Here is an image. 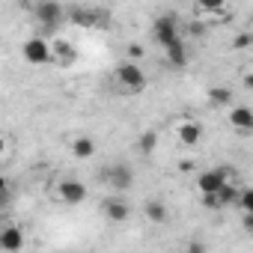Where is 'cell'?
Masks as SVG:
<instances>
[{
	"label": "cell",
	"mask_w": 253,
	"mask_h": 253,
	"mask_svg": "<svg viewBox=\"0 0 253 253\" xmlns=\"http://www.w3.org/2000/svg\"><path fill=\"white\" fill-rule=\"evenodd\" d=\"M33 15H36V21L45 24V27H60V24L66 21V6L54 3V0H42V3L33 6Z\"/></svg>",
	"instance_id": "obj_6"
},
{
	"label": "cell",
	"mask_w": 253,
	"mask_h": 253,
	"mask_svg": "<svg viewBox=\"0 0 253 253\" xmlns=\"http://www.w3.org/2000/svg\"><path fill=\"white\" fill-rule=\"evenodd\" d=\"M188 33H191V36H203V33H206V24H203V21H191V24H188Z\"/></svg>",
	"instance_id": "obj_22"
},
{
	"label": "cell",
	"mask_w": 253,
	"mask_h": 253,
	"mask_svg": "<svg viewBox=\"0 0 253 253\" xmlns=\"http://www.w3.org/2000/svg\"><path fill=\"white\" fill-rule=\"evenodd\" d=\"M194 167H197V164H194V161H179V170H182V173H191V170H194Z\"/></svg>",
	"instance_id": "obj_26"
},
{
	"label": "cell",
	"mask_w": 253,
	"mask_h": 253,
	"mask_svg": "<svg viewBox=\"0 0 253 253\" xmlns=\"http://www.w3.org/2000/svg\"><path fill=\"white\" fill-rule=\"evenodd\" d=\"M21 247H24V232H21V226L9 223V226L0 229V250H6V253H18Z\"/></svg>",
	"instance_id": "obj_9"
},
{
	"label": "cell",
	"mask_w": 253,
	"mask_h": 253,
	"mask_svg": "<svg viewBox=\"0 0 253 253\" xmlns=\"http://www.w3.org/2000/svg\"><path fill=\"white\" fill-rule=\"evenodd\" d=\"M152 39L161 45V48H170L173 42H179V21L176 15H158L155 24H152Z\"/></svg>",
	"instance_id": "obj_3"
},
{
	"label": "cell",
	"mask_w": 253,
	"mask_h": 253,
	"mask_svg": "<svg viewBox=\"0 0 253 253\" xmlns=\"http://www.w3.org/2000/svg\"><path fill=\"white\" fill-rule=\"evenodd\" d=\"M101 211H104V217H107V220H113V223L128 220V214H131L128 203H125V200H119V197H110V200H104V203H101Z\"/></svg>",
	"instance_id": "obj_10"
},
{
	"label": "cell",
	"mask_w": 253,
	"mask_h": 253,
	"mask_svg": "<svg viewBox=\"0 0 253 253\" xmlns=\"http://www.w3.org/2000/svg\"><path fill=\"white\" fill-rule=\"evenodd\" d=\"M232 167L229 164H220V167H214V170H206V173H200V179H197V188H200V197H214L226 182H232Z\"/></svg>",
	"instance_id": "obj_2"
},
{
	"label": "cell",
	"mask_w": 253,
	"mask_h": 253,
	"mask_svg": "<svg viewBox=\"0 0 253 253\" xmlns=\"http://www.w3.org/2000/svg\"><path fill=\"white\" fill-rule=\"evenodd\" d=\"M57 197H60L66 206H78V203L86 200V185L78 182V179H63V182L57 185Z\"/></svg>",
	"instance_id": "obj_7"
},
{
	"label": "cell",
	"mask_w": 253,
	"mask_h": 253,
	"mask_svg": "<svg viewBox=\"0 0 253 253\" xmlns=\"http://www.w3.org/2000/svg\"><path fill=\"white\" fill-rule=\"evenodd\" d=\"M3 152H6V140L0 137V158H3Z\"/></svg>",
	"instance_id": "obj_27"
},
{
	"label": "cell",
	"mask_w": 253,
	"mask_h": 253,
	"mask_svg": "<svg viewBox=\"0 0 253 253\" xmlns=\"http://www.w3.org/2000/svg\"><path fill=\"white\" fill-rule=\"evenodd\" d=\"M209 104H211V107H229V104H232L229 86H211V89H209Z\"/></svg>",
	"instance_id": "obj_17"
},
{
	"label": "cell",
	"mask_w": 253,
	"mask_h": 253,
	"mask_svg": "<svg viewBox=\"0 0 253 253\" xmlns=\"http://www.w3.org/2000/svg\"><path fill=\"white\" fill-rule=\"evenodd\" d=\"M185 253H206V244H203V241H191Z\"/></svg>",
	"instance_id": "obj_24"
},
{
	"label": "cell",
	"mask_w": 253,
	"mask_h": 253,
	"mask_svg": "<svg viewBox=\"0 0 253 253\" xmlns=\"http://www.w3.org/2000/svg\"><path fill=\"white\" fill-rule=\"evenodd\" d=\"M72 155L81 158V161L92 158V155H95V140H92V137H78V140L72 143Z\"/></svg>",
	"instance_id": "obj_16"
},
{
	"label": "cell",
	"mask_w": 253,
	"mask_h": 253,
	"mask_svg": "<svg viewBox=\"0 0 253 253\" xmlns=\"http://www.w3.org/2000/svg\"><path fill=\"white\" fill-rule=\"evenodd\" d=\"M12 200H15V188H12V182H9L6 176H0V211L9 209Z\"/></svg>",
	"instance_id": "obj_18"
},
{
	"label": "cell",
	"mask_w": 253,
	"mask_h": 253,
	"mask_svg": "<svg viewBox=\"0 0 253 253\" xmlns=\"http://www.w3.org/2000/svg\"><path fill=\"white\" fill-rule=\"evenodd\" d=\"M143 214H146L149 223H167V217H170V211H167V206L161 200H146Z\"/></svg>",
	"instance_id": "obj_14"
},
{
	"label": "cell",
	"mask_w": 253,
	"mask_h": 253,
	"mask_svg": "<svg viewBox=\"0 0 253 253\" xmlns=\"http://www.w3.org/2000/svg\"><path fill=\"white\" fill-rule=\"evenodd\" d=\"M140 57H143V48H140V45H128V60H131V63H137Z\"/></svg>",
	"instance_id": "obj_23"
},
{
	"label": "cell",
	"mask_w": 253,
	"mask_h": 253,
	"mask_svg": "<svg viewBox=\"0 0 253 253\" xmlns=\"http://www.w3.org/2000/svg\"><path fill=\"white\" fill-rule=\"evenodd\" d=\"M244 214H253V191L250 188H241L238 191V203H235Z\"/></svg>",
	"instance_id": "obj_20"
},
{
	"label": "cell",
	"mask_w": 253,
	"mask_h": 253,
	"mask_svg": "<svg viewBox=\"0 0 253 253\" xmlns=\"http://www.w3.org/2000/svg\"><path fill=\"white\" fill-rule=\"evenodd\" d=\"M167 51V60H170V66H176V69H182V66H188V48H185V42L179 39V42H173L170 48H164Z\"/></svg>",
	"instance_id": "obj_15"
},
{
	"label": "cell",
	"mask_w": 253,
	"mask_h": 253,
	"mask_svg": "<svg viewBox=\"0 0 253 253\" xmlns=\"http://www.w3.org/2000/svg\"><path fill=\"white\" fill-rule=\"evenodd\" d=\"M241 226H244L247 232H253V214H241Z\"/></svg>",
	"instance_id": "obj_25"
},
{
	"label": "cell",
	"mask_w": 253,
	"mask_h": 253,
	"mask_svg": "<svg viewBox=\"0 0 253 253\" xmlns=\"http://www.w3.org/2000/svg\"><path fill=\"white\" fill-rule=\"evenodd\" d=\"M98 18H101V12L86 9V6H72V9H66V21H72V24H78V27H95Z\"/></svg>",
	"instance_id": "obj_12"
},
{
	"label": "cell",
	"mask_w": 253,
	"mask_h": 253,
	"mask_svg": "<svg viewBox=\"0 0 253 253\" xmlns=\"http://www.w3.org/2000/svg\"><path fill=\"white\" fill-rule=\"evenodd\" d=\"M229 125L238 131V134H250L253 131V110L250 107H232L229 110Z\"/></svg>",
	"instance_id": "obj_11"
},
{
	"label": "cell",
	"mask_w": 253,
	"mask_h": 253,
	"mask_svg": "<svg viewBox=\"0 0 253 253\" xmlns=\"http://www.w3.org/2000/svg\"><path fill=\"white\" fill-rule=\"evenodd\" d=\"M176 137H179V146L194 149V146L200 143V137H203V125H200V122H182Z\"/></svg>",
	"instance_id": "obj_13"
},
{
	"label": "cell",
	"mask_w": 253,
	"mask_h": 253,
	"mask_svg": "<svg viewBox=\"0 0 253 253\" xmlns=\"http://www.w3.org/2000/svg\"><path fill=\"white\" fill-rule=\"evenodd\" d=\"M101 179H104V185H107L110 191H128V188L134 185V170H131L128 164H110V167L101 173Z\"/></svg>",
	"instance_id": "obj_4"
},
{
	"label": "cell",
	"mask_w": 253,
	"mask_h": 253,
	"mask_svg": "<svg viewBox=\"0 0 253 253\" xmlns=\"http://www.w3.org/2000/svg\"><path fill=\"white\" fill-rule=\"evenodd\" d=\"M75 60H78V51H75V45H72V42H66V39L51 42V63H57V66L69 69Z\"/></svg>",
	"instance_id": "obj_8"
},
{
	"label": "cell",
	"mask_w": 253,
	"mask_h": 253,
	"mask_svg": "<svg viewBox=\"0 0 253 253\" xmlns=\"http://www.w3.org/2000/svg\"><path fill=\"white\" fill-rule=\"evenodd\" d=\"M250 42H253V36H250V33H241V36H235V42H232V48H235V51H244V48H247Z\"/></svg>",
	"instance_id": "obj_21"
},
{
	"label": "cell",
	"mask_w": 253,
	"mask_h": 253,
	"mask_svg": "<svg viewBox=\"0 0 253 253\" xmlns=\"http://www.w3.org/2000/svg\"><path fill=\"white\" fill-rule=\"evenodd\" d=\"M116 84L128 92V95H140V92L146 89V72H143L137 63L125 60V63L116 66Z\"/></svg>",
	"instance_id": "obj_1"
},
{
	"label": "cell",
	"mask_w": 253,
	"mask_h": 253,
	"mask_svg": "<svg viewBox=\"0 0 253 253\" xmlns=\"http://www.w3.org/2000/svg\"><path fill=\"white\" fill-rule=\"evenodd\" d=\"M21 54H24V60H27L30 66H48V63H51V42L42 39V36H30V39L24 42Z\"/></svg>",
	"instance_id": "obj_5"
},
{
	"label": "cell",
	"mask_w": 253,
	"mask_h": 253,
	"mask_svg": "<svg viewBox=\"0 0 253 253\" xmlns=\"http://www.w3.org/2000/svg\"><path fill=\"white\" fill-rule=\"evenodd\" d=\"M137 146H140V152H143V155H152V152H155V146H158V131H143V134H140V140H137Z\"/></svg>",
	"instance_id": "obj_19"
}]
</instances>
